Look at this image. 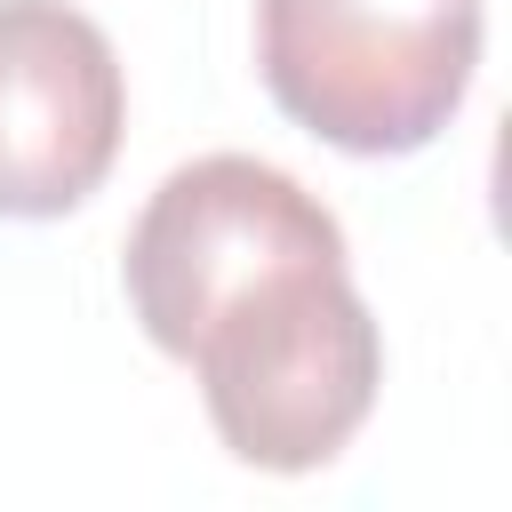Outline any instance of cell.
I'll return each mask as SVG.
<instances>
[{"label":"cell","mask_w":512,"mask_h":512,"mask_svg":"<svg viewBox=\"0 0 512 512\" xmlns=\"http://www.w3.org/2000/svg\"><path fill=\"white\" fill-rule=\"evenodd\" d=\"M256 72L304 136L400 160L472 96L480 0H256Z\"/></svg>","instance_id":"cell-2"},{"label":"cell","mask_w":512,"mask_h":512,"mask_svg":"<svg viewBox=\"0 0 512 512\" xmlns=\"http://www.w3.org/2000/svg\"><path fill=\"white\" fill-rule=\"evenodd\" d=\"M128 312L200 376L216 440L256 472H320L376 408L384 336L344 224L256 152H200L128 224Z\"/></svg>","instance_id":"cell-1"},{"label":"cell","mask_w":512,"mask_h":512,"mask_svg":"<svg viewBox=\"0 0 512 512\" xmlns=\"http://www.w3.org/2000/svg\"><path fill=\"white\" fill-rule=\"evenodd\" d=\"M128 80L72 0H0V216H72L120 160Z\"/></svg>","instance_id":"cell-3"}]
</instances>
